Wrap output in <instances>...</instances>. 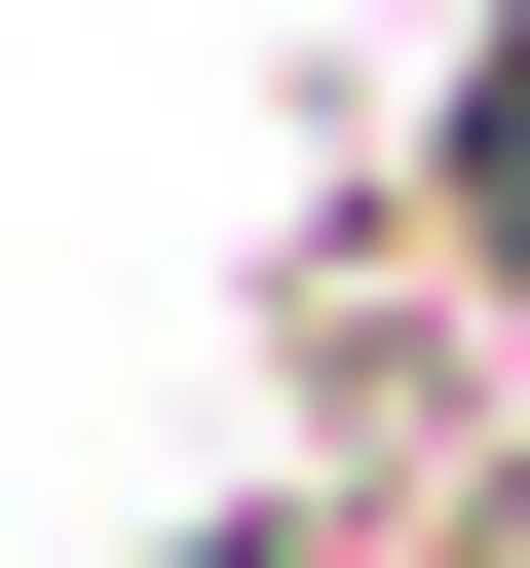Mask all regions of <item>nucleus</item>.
Returning <instances> with one entry per match:
<instances>
[{"label":"nucleus","instance_id":"obj_1","mask_svg":"<svg viewBox=\"0 0 530 568\" xmlns=\"http://www.w3.org/2000/svg\"><path fill=\"white\" fill-rule=\"evenodd\" d=\"M455 304H530V39H492V114H455Z\"/></svg>","mask_w":530,"mask_h":568}]
</instances>
